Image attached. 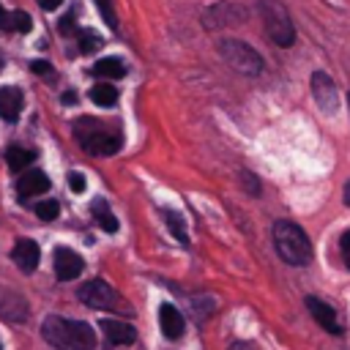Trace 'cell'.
<instances>
[{"mask_svg": "<svg viewBox=\"0 0 350 350\" xmlns=\"http://www.w3.org/2000/svg\"><path fill=\"white\" fill-rule=\"evenodd\" d=\"M44 339L57 350H93L96 336L93 328L82 320H66L57 314H49L41 325Z\"/></svg>", "mask_w": 350, "mask_h": 350, "instance_id": "1", "label": "cell"}, {"mask_svg": "<svg viewBox=\"0 0 350 350\" xmlns=\"http://www.w3.org/2000/svg\"><path fill=\"white\" fill-rule=\"evenodd\" d=\"M74 137L77 142L90 153V156H112L123 145V134L107 123H98L93 118H82L74 123Z\"/></svg>", "mask_w": 350, "mask_h": 350, "instance_id": "2", "label": "cell"}, {"mask_svg": "<svg viewBox=\"0 0 350 350\" xmlns=\"http://www.w3.org/2000/svg\"><path fill=\"white\" fill-rule=\"evenodd\" d=\"M273 246L287 265H306L312 260V243L295 221L279 219L273 224Z\"/></svg>", "mask_w": 350, "mask_h": 350, "instance_id": "3", "label": "cell"}, {"mask_svg": "<svg viewBox=\"0 0 350 350\" xmlns=\"http://www.w3.org/2000/svg\"><path fill=\"white\" fill-rule=\"evenodd\" d=\"M219 55H221V60H224L230 68H235L238 74L257 77V74L262 71V57H260L249 44H243V41H238V38H221V41H219Z\"/></svg>", "mask_w": 350, "mask_h": 350, "instance_id": "4", "label": "cell"}, {"mask_svg": "<svg viewBox=\"0 0 350 350\" xmlns=\"http://www.w3.org/2000/svg\"><path fill=\"white\" fill-rule=\"evenodd\" d=\"M260 16H262L265 30L273 38V44L290 46L295 41V27H293L290 14H287V8L282 3H276V0H260Z\"/></svg>", "mask_w": 350, "mask_h": 350, "instance_id": "5", "label": "cell"}, {"mask_svg": "<svg viewBox=\"0 0 350 350\" xmlns=\"http://www.w3.org/2000/svg\"><path fill=\"white\" fill-rule=\"evenodd\" d=\"M79 301L90 309H118V293L104 279H90L79 287Z\"/></svg>", "mask_w": 350, "mask_h": 350, "instance_id": "6", "label": "cell"}, {"mask_svg": "<svg viewBox=\"0 0 350 350\" xmlns=\"http://www.w3.org/2000/svg\"><path fill=\"white\" fill-rule=\"evenodd\" d=\"M312 96H314L317 107L325 115H334L339 109V90H336V85L331 82V77L325 71H314L312 74Z\"/></svg>", "mask_w": 350, "mask_h": 350, "instance_id": "7", "label": "cell"}, {"mask_svg": "<svg viewBox=\"0 0 350 350\" xmlns=\"http://www.w3.org/2000/svg\"><path fill=\"white\" fill-rule=\"evenodd\" d=\"M246 16V8L241 5H232V3H216L211 5L205 14H202V25L208 30H216V27H224V25H238L243 22Z\"/></svg>", "mask_w": 350, "mask_h": 350, "instance_id": "8", "label": "cell"}, {"mask_svg": "<svg viewBox=\"0 0 350 350\" xmlns=\"http://www.w3.org/2000/svg\"><path fill=\"white\" fill-rule=\"evenodd\" d=\"M82 268H85V260L74 249H68V246H57L55 249V273H57L60 282L77 279L82 273Z\"/></svg>", "mask_w": 350, "mask_h": 350, "instance_id": "9", "label": "cell"}, {"mask_svg": "<svg viewBox=\"0 0 350 350\" xmlns=\"http://www.w3.org/2000/svg\"><path fill=\"white\" fill-rule=\"evenodd\" d=\"M11 257H14V262H16L25 273H33V271L38 268L41 249H38V243H36V241H30V238H19V241L14 243Z\"/></svg>", "mask_w": 350, "mask_h": 350, "instance_id": "10", "label": "cell"}, {"mask_svg": "<svg viewBox=\"0 0 350 350\" xmlns=\"http://www.w3.org/2000/svg\"><path fill=\"white\" fill-rule=\"evenodd\" d=\"M46 189H49V175H46L44 170H27V172L19 175V180H16V194H19V200L44 194Z\"/></svg>", "mask_w": 350, "mask_h": 350, "instance_id": "11", "label": "cell"}, {"mask_svg": "<svg viewBox=\"0 0 350 350\" xmlns=\"http://www.w3.org/2000/svg\"><path fill=\"white\" fill-rule=\"evenodd\" d=\"M306 309L312 312V317L317 320V325H320V328H325L328 334H342L339 317H336V312H334V309H331L325 301H320V298L309 295V298H306Z\"/></svg>", "mask_w": 350, "mask_h": 350, "instance_id": "12", "label": "cell"}, {"mask_svg": "<svg viewBox=\"0 0 350 350\" xmlns=\"http://www.w3.org/2000/svg\"><path fill=\"white\" fill-rule=\"evenodd\" d=\"M101 331H104V336L109 339V345H131V342L137 339L134 325H129V323H123V320H112V317L101 320Z\"/></svg>", "mask_w": 350, "mask_h": 350, "instance_id": "13", "label": "cell"}, {"mask_svg": "<svg viewBox=\"0 0 350 350\" xmlns=\"http://www.w3.org/2000/svg\"><path fill=\"white\" fill-rule=\"evenodd\" d=\"M159 325H161V334L167 339H180V334H183V317L172 304L159 306Z\"/></svg>", "mask_w": 350, "mask_h": 350, "instance_id": "14", "label": "cell"}, {"mask_svg": "<svg viewBox=\"0 0 350 350\" xmlns=\"http://www.w3.org/2000/svg\"><path fill=\"white\" fill-rule=\"evenodd\" d=\"M22 104H25V98H22L19 88H11V85L0 88V118L3 120L14 123L19 118V112H22Z\"/></svg>", "mask_w": 350, "mask_h": 350, "instance_id": "15", "label": "cell"}, {"mask_svg": "<svg viewBox=\"0 0 350 350\" xmlns=\"http://www.w3.org/2000/svg\"><path fill=\"white\" fill-rule=\"evenodd\" d=\"M33 159H36V153L27 150V148H19V145H11V148L5 150V161H8V167H11L14 172L27 170V167L33 164Z\"/></svg>", "mask_w": 350, "mask_h": 350, "instance_id": "16", "label": "cell"}, {"mask_svg": "<svg viewBox=\"0 0 350 350\" xmlns=\"http://www.w3.org/2000/svg\"><path fill=\"white\" fill-rule=\"evenodd\" d=\"M90 211H93V219L98 221V227H101L104 232H115V230H118V219H115V213L109 211V205H107L104 200H93Z\"/></svg>", "mask_w": 350, "mask_h": 350, "instance_id": "17", "label": "cell"}, {"mask_svg": "<svg viewBox=\"0 0 350 350\" xmlns=\"http://www.w3.org/2000/svg\"><path fill=\"white\" fill-rule=\"evenodd\" d=\"M93 74L96 77H107V79H120L126 74V66L120 57H101L96 66H93Z\"/></svg>", "mask_w": 350, "mask_h": 350, "instance_id": "18", "label": "cell"}, {"mask_svg": "<svg viewBox=\"0 0 350 350\" xmlns=\"http://www.w3.org/2000/svg\"><path fill=\"white\" fill-rule=\"evenodd\" d=\"M90 101L98 107H112L118 101V88H112L109 82H98L90 88Z\"/></svg>", "mask_w": 350, "mask_h": 350, "instance_id": "19", "label": "cell"}, {"mask_svg": "<svg viewBox=\"0 0 350 350\" xmlns=\"http://www.w3.org/2000/svg\"><path fill=\"white\" fill-rule=\"evenodd\" d=\"M164 221H167V227L172 230V235H175L180 243H189V232H186V224H183V219H180L175 211H164Z\"/></svg>", "mask_w": 350, "mask_h": 350, "instance_id": "20", "label": "cell"}, {"mask_svg": "<svg viewBox=\"0 0 350 350\" xmlns=\"http://www.w3.org/2000/svg\"><path fill=\"white\" fill-rule=\"evenodd\" d=\"M77 41H79V52H85V55H90V52H96L101 46L98 33H93V30H79L77 33Z\"/></svg>", "mask_w": 350, "mask_h": 350, "instance_id": "21", "label": "cell"}, {"mask_svg": "<svg viewBox=\"0 0 350 350\" xmlns=\"http://www.w3.org/2000/svg\"><path fill=\"white\" fill-rule=\"evenodd\" d=\"M57 213H60V205H57L55 200H41V202H36V216H38V219L52 221V219H57Z\"/></svg>", "mask_w": 350, "mask_h": 350, "instance_id": "22", "label": "cell"}, {"mask_svg": "<svg viewBox=\"0 0 350 350\" xmlns=\"http://www.w3.org/2000/svg\"><path fill=\"white\" fill-rule=\"evenodd\" d=\"M11 30H16V33H30V30H33L30 14H25V11H11Z\"/></svg>", "mask_w": 350, "mask_h": 350, "instance_id": "23", "label": "cell"}, {"mask_svg": "<svg viewBox=\"0 0 350 350\" xmlns=\"http://www.w3.org/2000/svg\"><path fill=\"white\" fill-rule=\"evenodd\" d=\"M93 3H96L98 14L104 16V22L115 30V27H118V16H115V8H112V0H93Z\"/></svg>", "mask_w": 350, "mask_h": 350, "instance_id": "24", "label": "cell"}, {"mask_svg": "<svg viewBox=\"0 0 350 350\" xmlns=\"http://www.w3.org/2000/svg\"><path fill=\"white\" fill-rule=\"evenodd\" d=\"M339 249H342L345 265L350 268V230H345V232H342V238H339Z\"/></svg>", "mask_w": 350, "mask_h": 350, "instance_id": "25", "label": "cell"}, {"mask_svg": "<svg viewBox=\"0 0 350 350\" xmlns=\"http://www.w3.org/2000/svg\"><path fill=\"white\" fill-rule=\"evenodd\" d=\"M68 186H71V191H85V175L82 172H68Z\"/></svg>", "mask_w": 350, "mask_h": 350, "instance_id": "26", "label": "cell"}, {"mask_svg": "<svg viewBox=\"0 0 350 350\" xmlns=\"http://www.w3.org/2000/svg\"><path fill=\"white\" fill-rule=\"evenodd\" d=\"M30 71H33V74L46 77V74H52V66H49L46 60H30Z\"/></svg>", "mask_w": 350, "mask_h": 350, "instance_id": "27", "label": "cell"}, {"mask_svg": "<svg viewBox=\"0 0 350 350\" xmlns=\"http://www.w3.org/2000/svg\"><path fill=\"white\" fill-rule=\"evenodd\" d=\"M60 33H63V36H71V33H74V11H68V14L60 19Z\"/></svg>", "mask_w": 350, "mask_h": 350, "instance_id": "28", "label": "cell"}, {"mask_svg": "<svg viewBox=\"0 0 350 350\" xmlns=\"http://www.w3.org/2000/svg\"><path fill=\"white\" fill-rule=\"evenodd\" d=\"M0 30L3 33H11V11H5L3 5H0Z\"/></svg>", "mask_w": 350, "mask_h": 350, "instance_id": "29", "label": "cell"}, {"mask_svg": "<svg viewBox=\"0 0 350 350\" xmlns=\"http://www.w3.org/2000/svg\"><path fill=\"white\" fill-rule=\"evenodd\" d=\"M243 180H246V189H249V191H254V194H260V183H257V178H254V175H249V172H243Z\"/></svg>", "mask_w": 350, "mask_h": 350, "instance_id": "30", "label": "cell"}, {"mask_svg": "<svg viewBox=\"0 0 350 350\" xmlns=\"http://www.w3.org/2000/svg\"><path fill=\"white\" fill-rule=\"evenodd\" d=\"M60 3H63V0H38V5H41L44 11H55Z\"/></svg>", "mask_w": 350, "mask_h": 350, "instance_id": "31", "label": "cell"}, {"mask_svg": "<svg viewBox=\"0 0 350 350\" xmlns=\"http://www.w3.org/2000/svg\"><path fill=\"white\" fill-rule=\"evenodd\" d=\"M60 101H63V104H74V101H77V93H74V90H66V93L60 96Z\"/></svg>", "mask_w": 350, "mask_h": 350, "instance_id": "32", "label": "cell"}, {"mask_svg": "<svg viewBox=\"0 0 350 350\" xmlns=\"http://www.w3.org/2000/svg\"><path fill=\"white\" fill-rule=\"evenodd\" d=\"M227 350H252V347H249V345H243V342H235V345H230Z\"/></svg>", "mask_w": 350, "mask_h": 350, "instance_id": "33", "label": "cell"}, {"mask_svg": "<svg viewBox=\"0 0 350 350\" xmlns=\"http://www.w3.org/2000/svg\"><path fill=\"white\" fill-rule=\"evenodd\" d=\"M345 205H347V208H350V180H347V183H345Z\"/></svg>", "mask_w": 350, "mask_h": 350, "instance_id": "34", "label": "cell"}, {"mask_svg": "<svg viewBox=\"0 0 350 350\" xmlns=\"http://www.w3.org/2000/svg\"><path fill=\"white\" fill-rule=\"evenodd\" d=\"M0 71H3V57H0Z\"/></svg>", "mask_w": 350, "mask_h": 350, "instance_id": "35", "label": "cell"}]
</instances>
